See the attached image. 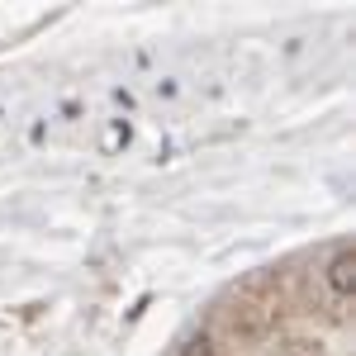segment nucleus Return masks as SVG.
I'll return each mask as SVG.
<instances>
[{
    "label": "nucleus",
    "instance_id": "nucleus-1",
    "mask_svg": "<svg viewBox=\"0 0 356 356\" xmlns=\"http://www.w3.org/2000/svg\"><path fill=\"white\" fill-rule=\"evenodd\" d=\"M328 285H332V295H352L356 290V247H342L328 261Z\"/></svg>",
    "mask_w": 356,
    "mask_h": 356
},
{
    "label": "nucleus",
    "instance_id": "nucleus-2",
    "mask_svg": "<svg viewBox=\"0 0 356 356\" xmlns=\"http://www.w3.org/2000/svg\"><path fill=\"white\" fill-rule=\"evenodd\" d=\"M181 356H214V342L200 332V337H191V342H186V352H181Z\"/></svg>",
    "mask_w": 356,
    "mask_h": 356
}]
</instances>
